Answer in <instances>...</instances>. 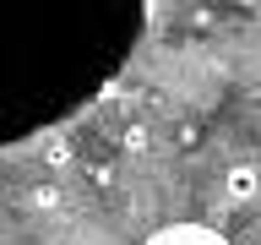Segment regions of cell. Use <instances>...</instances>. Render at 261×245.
Instances as JSON below:
<instances>
[{
	"label": "cell",
	"mask_w": 261,
	"mask_h": 245,
	"mask_svg": "<svg viewBox=\"0 0 261 245\" xmlns=\"http://www.w3.org/2000/svg\"><path fill=\"white\" fill-rule=\"evenodd\" d=\"M223 191H228V202H256V196H261V169L234 163V169L223 175Z\"/></svg>",
	"instance_id": "obj_3"
},
{
	"label": "cell",
	"mask_w": 261,
	"mask_h": 245,
	"mask_svg": "<svg viewBox=\"0 0 261 245\" xmlns=\"http://www.w3.org/2000/svg\"><path fill=\"white\" fill-rule=\"evenodd\" d=\"M152 28V6H114V11H82L71 28H49L38 60L6 87L0 104V142L22 147L44 131L71 126L82 109L114 87L125 60L142 49Z\"/></svg>",
	"instance_id": "obj_1"
},
{
	"label": "cell",
	"mask_w": 261,
	"mask_h": 245,
	"mask_svg": "<svg viewBox=\"0 0 261 245\" xmlns=\"http://www.w3.org/2000/svg\"><path fill=\"white\" fill-rule=\"evenodd\" d=\"M147 245H228V234H218L212 224H169V229H158Z\"/></svg>",
	"instance_id": "obj_2"
}]
</instances>
